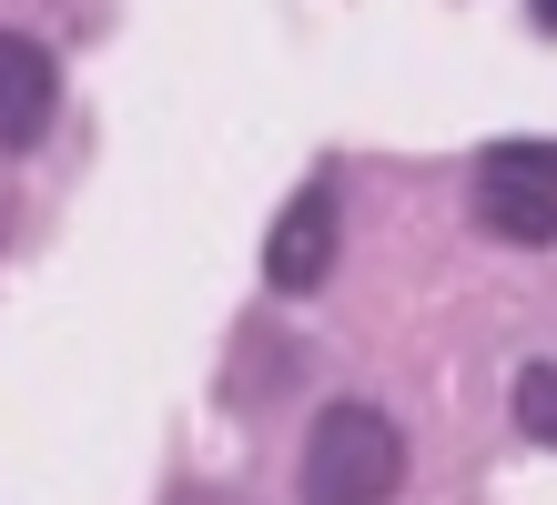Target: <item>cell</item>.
Here are the masks:
<instances>
[{
  "label": "cell",
  "mask_w": 557,
  "mask_h": 505,
  "mask_svg": "<svg viewBox=\"0 0 557 505\" xmlns=\"http://www.w3.org/2000/svg\"><path fill=\"white\" fill-rule=\"evenodd\" d=\"M294 495L305 505H396L406 495V425L366 394H335L305 425V455H294Z\"/></svg>",
  "instance_id": "cell-1"
},
{
  "label": "cell",
  "mask_w": 557,
  "mask_h": 505,
  "mask_svg": "<svg viewBox=\"0 0 557 505\" xmlns=\"http://www.w3.org/2000/svg\"><path fill=\"white\" fill-rule=\"evenodd\" d=\"M324 274H335V182H305L284 202L274 243H264V283L274 293H314Z\"/></svg>",
  "instance_id": "cell-2"
},
{
  "label": "cell",
  "mask_w": 557,
  "mask_h": 505,
  "mask_svg": "<svg viewBox=\"0 0 557 505\" xmlns=\"http://www.w3.org/2000/svg\"><path fill=\"white\" fill-rule=\"evenodd\" d=\"M61 112V61L30 30H0V152H30Z\"/></svg>",
  "instance_id": "cell-3"
},
{
  "label": "cell",
  "mask_w": 557,
  "mask_h": 505,
  "mask_svg": "<svg viewBox=\"0 0 557 505\" xmlns=\"http://www.w3.org/2000/svg\"><path fill=\"white\" fill-rule=\"evenodd\" d=\"M476 223L497 232V243L557 253V192L547 182H476Z\"/></svg>",
  "instance_id": "cell-4"
},
{
  "label": "cell",
  "mask_w": 557,
  "mask_h": 505,
  "mask_svg": "<svg viewBox=\"0 0 557 505\" xmlns=\"http://www.w3.org/2000/svg\"><path fill=\"white\" fill-rule=\"evenodd\" d=\"M517 425L557 455V364H517Z\"/></svg>",
  "instance_id": "cell-5"
},
{
  "label": "cell",
  "mask_w": 557,
  "mask_h": 505,
  "mask_svg": "<svg viewBox=\"0 0 557 505\" xmlns=\"http://www.w3.org/2000/svg\"><path fill=\"white\" fill-rule=\"evenodd\" d=\"M476 182H547L557 192V142H497L476 162Z\"/></svg>",
  "instance_id": "cell-6"
}]
</instances>
